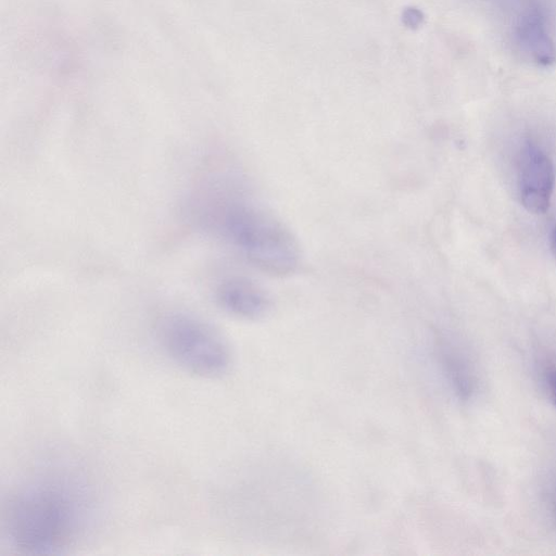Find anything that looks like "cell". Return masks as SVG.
<instances>
[{"label":"cell","mask_w":556,"mask_h":556,"mask_svg":"<svg viewBox=\"0 0 556 556\" xmlns=\"http://www.w3.org/2000/svg\"><path fill=\"white\" fill-rule=\"evenodd\" d=\"M97 511L94 492L79 472L42 468L12 491L5 510L7 536L24 554L63 553L87 535Z\"/></svg>","instance_id":"1"},{"label":"cell","mask_w":556,"mask_h":556,"mask_svg":"<svg viewBox=\"0 0 556 556\" xmlns=\"http://www.w3.org/2000/svg\"><path fill=\"white\" fill-rule=\"evenodd\" d=\"M208 223L243 257L265 273L287 276L301 263L299 242L273 214L241 199L213 201Z\"/></svg>","instance_id":"2"},{"label":"cell","mask_w":556,"mask_h":556,"mask_svg":"<svg viewBox=\"0 0 556 556\" xmlns=\"http://www.w3.org/2000/svg\"><path fill=\"white\" fill-rule=\"evenodd\" d=\"M522 61L541 68L556 63V0H478Z\"/></svg>","instance_id":"3"},{"label":"cell","mask_w":556,"mask_h":556,"mask_svg":"<svg viewBox=\"0 0 556 556\" xmlns=\"http://www.w3.org/2000/svg\"><path fill=\"white\" fill-rule=\"evenodd\" d=\"M159 338L177 365L199 377L224 376L232 365V352L224 334L192 314L172 313L163 317Z\"/></svg>","instance_id":"4"},{"label":"cell","mask_w":556,"mask_h":556,"mask_svg":"<svg viewBox=\"0 0 556 556\" xmlns=\"http://www.w3.org/2000/svg\"><path fill=\"white\" fill-rule=\"evenodd\" d=\"M518 189L522 205L531 213L548 210L554 186L555 167L549 155L535 142H523L518 154Z\"/></svg>","instance_id":"5"},{"label":"cell","mask_w":556,"mask_h":556,"mask_svg":"<svg viewBox=\"0 0 556 556\" xmlns=\"http://www.w3.org/2000/svg\"><path fill=\"white\" fill-rule=\"evenodd\" d=\"M434 355L453 395L462 402L473 400L480 391L481 375L471 352L454 340L439 338L434 345Z\"/></svg>","instance_id":"6"},{"label":"cell","mask_w":556,"mask_h":556,"mask_svg":"<svg viewBox=\"0 0 556 556\" xmlns=\"http://www.w3.org/2000/svg\"><path fill=\"white\" fill-rule=\"evenodd\" d=\"M215 298L225 312L245 320L264 318L273 308L269 293L257 282L240 276L222 280Z\"/></svg>","instance_id":"7"},{"label":"cell","mask_w":556,"mask_h":556,"mask_svg":"<svg viewBox=\"0 0 556 556\" xmlns=\"http://www.w3.org/2000/svg\"><path fill=\"white\" fill-rule=\"evenodd\" d=\"M538 368L544 390L556 407V352H542L538 361Z\"/></svg>","instance_id":"8"},{"label":"cell","mask_w":556,"mask_h":556,"mask_svg":"<svg viewBox=\"0 0 556 556\" xmlns=\"http://www.w3.org/2000/svg\"><path fill=\"white\" fill-rule=\"evenodd\" d=\"M544 497L548 515L556 526V465L549 471L546 480Z\"/></svg>","instance_id":"9"},{"label":"cell","mask_w":556,"mask_h":556,"mask_svg":"<svg viewBox=\"0 0 556 556\" xmlns=\"http://www.w3.org/2000/svg\"><path fill=\"white\" fill-rule=\"evenodd\" d=\"M401 20L406 28L416 30L424 25L425 14L420 9L416 7H406L402 11Z\"/></svg>","instance_id":"10"},{"label":"cell","mask_w":556,"mask_h":556,"mask_svg":"<svg viewBox=\"0 0 556 556\" xmlns=\"http://www.w3.org/2000/svg\"><path fill=\"white\" fill-rule=\"evenodd\" d=\"M552 248L556 254V227L554 228L552 232Z\"/></svg>","instance_id":"11"}]
</instances>
